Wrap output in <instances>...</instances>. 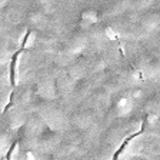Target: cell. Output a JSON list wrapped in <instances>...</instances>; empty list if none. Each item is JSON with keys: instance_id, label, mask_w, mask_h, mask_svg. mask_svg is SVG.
<instances>
[{"instance_id": "1", "label": "cell", "mask_w": 160, "mask_h": 160, "mask_svg": "<svg viewBox=\"0 0 160 160\" xmlns=\"http://www.w3.org/2000/svg\"><path fill=\"white\" fill-rule=\"evenodd\" d=\"M82 19H83L84 22H87V23H96L97 20H99V14H97L96 10L87 9L82 13Z\"/></svg>"}, {"instance_id": "2", "label": "cell", "mask_w": 160, "mask_h": 160, "mask_svg": "<svg viewBox=\"0 0 160 160\" xmlns=\"http://www.w3.org/2000/svg\"><path fill=\"white\" fill-rule=\"evenodd\" d=\"M36 32H29L24 37V42H23V49H30V47L34 46V42H36Z\"/></svg>"}, {"instance_id": "3", "label": "cell", "mask_w": 160, "mask_h": 160, "mask_svg": "<svg viewBox=\"0 0 160 160\" xmlns=\"http://www.w3.org/2000/svg\"><path fill=\"white\" fill-rule=\"evenodd\" d=\"M117 107H119L120 110H123V112H129L130 107H132V102H130L129 99H126V97H122V99L117 102Z\"/></svg>"}, {"instance_id": "4", "label": "cell", "mask_w": 160, "mask_h": 160, "mask_svg": "<svg viewBox=\"0 0 160 160\" xmlns=\"http://www.w3.org/2000/svg\"><path fill=\"white\" fill-rule=\"evenodd\" d=\"M134 3H136L137 6H146V4L150 3V0H134Z\"/></svg>"}, {"instance_id": "5", "label": "cell", "mask_w": 160, "mask_h": 160, "mask_svg": "<svg viewBox=\"0 0 160 160\" xmlns=\"http://www.w3.org/2000/svg\"><path fill=\"white\" fill-rule=\"evenodd\" d=\"M26 157H27L26 160H34V156H33V153H32V152H27V153H26Z\"/></svg>"}, {"instance_id": "6", "label": "cell", "mask_w": 160, "mask_h": 160, "mask_svg": "<svg viewBox=\"0 0 160 160\" xmlns=\"http://www.w3.org/2000/svg\"><path fill=\"white\" fill-rule=\"evenodd\" d=\"M106 34H107L109 37H112V39L114 37V33H113V30H112V29H107V30H106Z\"/></svg>"}]
</instances>
